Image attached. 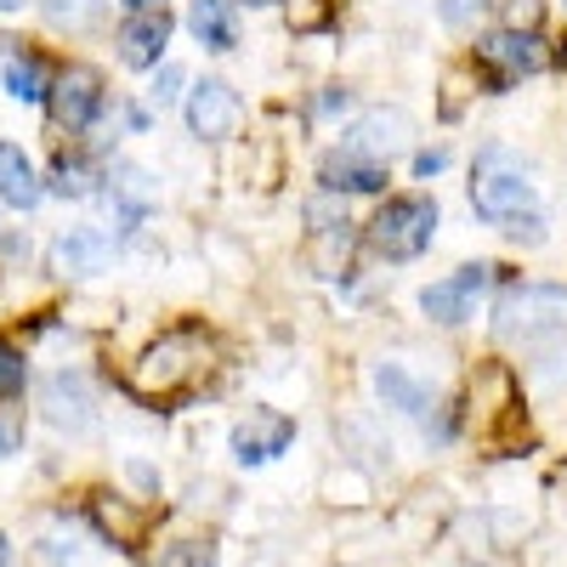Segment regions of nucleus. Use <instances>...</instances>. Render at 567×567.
I'll list each match as a JSON object with an SVG mask.
<instances>
[{
    "label": "nucleus",
    "instance_id": "nucleus-1",
    "mask_svg": "<svg viewBox=\"0 0 567 567\" xmlns=\"http://www.w3.org/2000/svg\"><path fill=\"white\" fill-rule=\"evenodd\" d=\"M205 369H210V341L199 329H171V336H159L131 363V392L148 398V403H171L187 386H199Z\"/></svg>",
    "mask_w": 567,
    "mask_h": 567
},
{
    "label": "nucleus",
    "instance_id": "nucleus-2",
    "mask_svg": "<svg viewBox=\"0 0 567 567\" xmlns=\"http://www.w3.org/2000/svg\"><path fill=\"white\" fill-rule=\"evenodd\" d=\"M471 205H477L483 221H499L505 233H516L523 239V227H528V239H539V216H534V182L528 171L505 159L499 148L477 159V176H471Z\"/></svg>",
    "mask_w": 567,
    "mask_h": 567
},
{
    "label": "nucleus",
    "instance_id": "nucleus-3",
    "mask_svg": "<svg viewBox=\"0 0 567 567\" xmlns=\"http://www.w3.org/2000/svg\"><path fill=\"white\" fill-rule=\"evenodd\" d=\"M494 318H499L505 341H523V347L561 341L567 336V290L561 284H523V290L499 296Z\"/></svg>",
    "mask_w": 567,
    "mask_h": 567
},
{
    "label": "nucleus",
    "instance_id": "nucleus-4",
    "mask_svg": "<svg viewBox=\"0 0 567 567\" xmlns=\"http://www.w3.org/2000/svg\"><path fill=\"white\" fill-rule=\"evenodd\" d=\"M437 233V205L425 194H403V199H386L369 221V250L386 256V261H414Z\"/></svg>",
    "mask_w": 567,
    "mask_h": 567
},
{
    "label": "nucleus",
    "instance_id": "nucleus-5",
    "mask_svg": "<svg viewBox=\"0 0 567 567\" xmlns=\"http://www.w3.org/2000/svg\"><path fill=\"white\" fill-rule=\"evenodd\" d=\"M488 272L494 267H483V261H471V267H460V272H449V278H437V284H425L420 290V312L432 318V323H465L471 312H477V296L488 290Z\"/></svg>",
    "mask_w": 567,
    "mask_h": 567
},
{
    "label": "nucleus",
    "instance_id": "nucleus-6",
    "mask_svg": "<svg viewBox=\"0 0 567 567\" xmlns=\"http://www.w3.org/2000/svg\"><path fill=\"white\" fill-rule=\"evenodd\" d=\"M477 63L499 74V85L511 80H523V74H545L550 69V52H545V40L534 29H499L477 45Z\"/></svg>",
    "mask_w": 567,
    "mask_h": 567
},
{
    "label": "nucleus",
    "instance_id": "nucleus-7",
    "mask_svg": "<svg viewBox=\"0 0 567 567\" xmlns=\"http://www.w3.org/2000/svg\"><path fill=\"white\" fill-rule=\"evenodd\" d=\"M45 103H52V120L63 131H85L91 120H97V109H103V80L91 74L85 63H74V69H63L52 85H45Z\"/></svg>",
    "mask_w": 567,
    "mask_h": 567
},
{
    "label": "nucleus",
    "instance_id": "nucleus-8",
    "mask_svg": "<svg viewBox=\"0 0 567 567\" xmlns=\"http://www.w3.org/2000/svg\"><path fill=\"white\" fill-rule=\"evenodd\" d=\"M290 443H296V420L278 414V409H250V420L233 425V454H239L245 465H267Z\"/></svg>",
    "mask_w": 567,
    "mask_h": 567
},
{
    "label": "nucleus",
    "instance_id": "nucleus-9",
    "mask_svg": "<svg viewBox=\"0 0 567 567\" xmlns=\"http://www.w3.org/2000/svg\"><path fill=\"white\" fill-rule=\"evenodd\" d=\"M233 125H239V91L227 80H199L187 91V131L194 136L221 142V136H233Z\"/></svg>",
    "mask_w": 567,
    "mask_h": 567
},
{
    "label": "nucleus",
    "instance_id": "nucleus-10",
    "mask_svg": "<svg viewBox=\"0 0 567 567\" xmlns=\"http://www.w3.org/2000/svg\"><path fill=\"white\" fill-rule=\"evenodd\" d=\"M409 114L403 109H381V114H363L352 131H347V154H363V159H374V165H381V159H392L398 148H403V142H409Z\"/></svg>",
    "mask_w": 567,
    "mask_h": 567
},
{
    "label": "nucleus",
    "instance_id": "nucleus-11",
    "mask_svg": "<svg viewBox=\"0 0 567 567\" xmlns=\"http://www.w3.org/2000/svg\"><path fill=\"white\" fill-rule=\"evenodd\" d=\"M40 409L52 425H63V432H85L91 425V392L80 374H52V381L40 386Z\"/></svg>",
    "mask_w": 567,
    "mask_h": 567
},
{
    "label": "nucleus",
    "instance_id": "nucleus-12",
    "mask_svg": "<svg viewBox=\"0 0 567 567\" xmlns=\"http://www.w3.org/2000/svg\"><path fill=\"white\" fill-rule=\"evenodd\" d=\"M109 256H114V245L103 239L97 227H74V233H63V239L52 245V272H63V278L103 272V267H109Z\"/></svg>",
    "mask_w": 567,
    "mask_h": 567
},
{
    "label": "nucleus",
    "instance_id": "nucleus-13",
    "mask_svg": "<svg viewBox=\"0 0 567 567\" xmlns=\"http://www.w3.org/2000/svg\"><path fill=\"white\" fill-rule=\"evenodd\" d=\"M165 40H171V18H165V12H136V18L120 29V58H125L131 69H159Z\"/></svg>",
    "mask_w": 567,
    "mask_h": 567
},
{
    "label": "nucleus",
    "instance_id": "nucleus-14",
    "mask_svg": "<svg viewBox=\"0 0 567 567\" xmlns=\"http://www.w3.org/2000/svg\"><path fill=\"white\" fill-rule=\"evenodd\" d=\"M318 182L329 187V194H374V187L386 182V171L374 165V159H363V154H329L323 165H318Z\"/></svg>",
    "mask_w": 567,
    "mask_h": 567
},
{
    "label": "nucleus",
    "instance_id": "nucleus-15",
    "mask_svg": "<svg viewBox=\"0 0 567 567\" xmlns=\"http://www.w3.org/2000/svg\"><path fill=\"white\" fill-rule=\"evenodd\" d=\"M187 29L210 52H233L239 45V23H233V0H194L187 7Z\"/></svg>",
    "mask_w": 567,
    "mask_h": 567
},
{
    "label": "nucleus",
    "instance_id": "nucleus-16",
    "mask_svg": "<svg viewBox=\"0 0 567 567\" xmlns=\"http://www.w3.org/2000/svg\"><path fill=\"white\" fill-rule=\"evenodd\" d=\"M40 194H45V187H40L34 165L23 159V148H18V142H0V199L18 205V210H34Z\"/></svg>",
    "mask_w": 567,
    "mask_h": 567
},
{
    "label": "nucleus",
    "instance_id": "nucleus-17",
    "mask_svg": "<svg viewBox=\"0 0 567 567\" xmlns=\"http://www.w3.org/2000/svg\"><path fill=\"white\" fill-rule=\"evenodd\" d=\"M374 392L386 398V409H403V414H432V386H420L403 363H381V369H374Z\"/></svg>",
    "mask_w": 567,
    "mask_h": 567
},
{
    "label": "nucleus",
    "instance_id": "nucleus-18",
    "mask_svg": "<svg viewBox=\"0 0 567 567\" xmlns=\"http://www.w3.org/2000/svg\"><path fill=\"white\" fill-rule=\"evenodd\" d=\"M91 516H97V528L114 534V545H125V550H136L142 528H148V511H131V505H120V499H109V494L91 499Z\"/></svg>",
    "mask_w": 567,
    "mask_h": 567
},
{
    "label": "nucleus",
    "instance_id": "nucleus-19",
    "mask_svg": "<svg viewBox=\"0 0 567 567\" xmlns=\"http://www.w3.org/2000/svg\"><path fill=\"white\" fill-rule=\"evenodd\" d=\"M45 85H52V80H45V69H40V58H12L7 63V91H12V97L18 103H45Z\"/></svg>",
    "mask_w": 567,
    "mask_h": 567
},
{
    "label": "nucleus",
    "instance_id": "nucleus-20",
    "mask_svg": "<svg viewBox=\"0 0 567 567\" xmlns=\"http://www.w3.org/2000/svg\"><path fill=\"white\" fill-rule=\"evenodd\" d=\"M40 7L58 29H91V23H103L109 0H40Z\"/></svg>",
    "mask_w": 567,
    "mask_h": 567
},
{
    "label": "nucleus",
    "instance_id": "nucleus-21",
    "mask_svg": "<svg viewBox=\"0 0 567 567\" xmlns=\"http://www.w3.org/2000/svg\"><path fill=\"white\" fill-rule=\"evenodd\" d=\"M159 567H216V545L210 539H182L159 556Z\"/></svg>",
    "mask_w": 567,
    "mask_h": 567
},
{
    "label": "nucleus",
    "instance_id": "nucleus-22",
    "mask_svg": "<svg viewBox=\"0 0 567 567\" xmlns=\"http://www.w3.org/2000/svg\"><path fill=\"white\" fill-rule=\"evenodd\" d=\"M23 352L12 347V341H0V398H18L23 392Z\"/></svg>",
    "mask_w": 567,
    "mask_h": 567
},
{
    "label": "nucleus",
    "instance_id": "nucleus-23",
    "mask_svg": "<svg viewBox=\"0 0 567 567\" xmlns=\"http://www.w3.org/2000/svg\"><path fill=\"white\" fill-rule=\"evenodd\" d=\"M58 194H91V165L85 159H58Z\"/></svg>",
    "mask_w": 567,
    "mask_h": 567
},
{
    "label": "nucleus",
    "instance_id": "nucleus-24",
    "mask_svg": "<svg viewBox=\"0 0 567 567\" xmlns=\"http://www.w3.org/2000/svg\"><path fill=\"white\" fill-rule=\"evenodd\" d=\"M18 443H23V420L12 409H0V460L18 454Z\"/></svg>",
    "mask_w": 567,
    "mask_h": 567
},
{
    "label": "nucleus",
    "instance_id": "nucleus-25",
    "mask_svg": "<svg viewBox=\"0 0 567 567\" xmlns=\"http://www.w3.org/2000/svg\"><path fill=\"white\" fill-rule=\"evenodd\" d=\"M539 12H545L539 0H511V7H505V23H511V29H534Z\"/></svg>",
    "mask_w": 567,
    "mask_h": 567
},
{
    "label": "nucleus",
    "instance_id": "nucleus-26",
    "mask_svg": "<svg viewBox=\"0 0 567 567\" xmlns=\"http://www.w3.org/2000/svg\"><path fill=\"white\" fill-rule=\"evenodd\" d=\"M471 12H483V0H443V23H454V29H465Z\"/></svg>",
    "mask_w": 567,
    "mask_h": 567
},
{
    "label": "nucleus",
    "instance_id": "nucleus-27",
    "mask_svg": "<svg viewBox=\"0 0 567 567\" xmlns=\"http://www.w3.org/2000/svg\"><path fill=\"white\" fill-rule=\"evenodd\" d=\"M176 85H182V74H176V69H159V85H154V97H159V103H171V97H176Z\"/></svg>",
    "mask_w": 567,
    "mask_h": 567
},
{
    "label": "nucleus",
    "instance_id": "nucleus-28",
    "mask_svg": "<svg viewBox=\"0 0 567 567\" xmlns=\"http://www.w3.org/2000/svg\"><path fill=\"white\" fill-rule=\"evenodd\" d=\"M437 165H443V154H420V159H414V171H420V176H432Z\"/></svg>",
    "mask_w": 567,
    "mask_h": 567
},
{
    "label": "nucleus",
    "instance_id": "nucleus-29",
    "mask_svg": "<svg viewBox=\"0 0 567 567\" xmlns=\"http://www.w3.org/2000/svg\"><path fill=\"white\" fill-rule=\"evenodd\" d=\"M131 12H165V0H125Z\"/></svg>",
    "mask_w": 567,
    "mask_h": 567
},
{
    "label": "nucleus",
    "instance_id": "nucleus-30",
    "mask_svg": "<svg viewBox=\"0 0 567 567\" xmlns=\"http://www.w3.org/2000/svg\"><path fill=\"white\" fill-rule=\"evenodd\" d=\"M23 7H29V0H0V18H18Z\"/></svg>",
    "mask_w": 567,
    "mask_h": 567
},
{
    "label": "nucleus",
    "instance_id": "nucleus-31",
    "mask_svg": "<svg viewBox=\"0 0 567 567\" xmlns=\"http://www.w3.org/2000/svg\"><path fill=\"white\" fill-rule=\"evenodd\" d=\"M0 567H12V545L7 539H0Z\"/></svg>",
    "mask_w": 567,
    "mask_h": 567
},
{
    "label": "nucleus",
    "instance_id": "nucleus-32",
    "mask_svg": "<svg viewBox=\"0 0 567 567\" xmlns=\"http://www.w3.org/2000/svg\"><path fill=\"white\" fill-rule=\"evenodd\" d=\"M250 7H272V0H250Z\"/></svg>",
    "mask_w": 567,
    "mask_h": 567
}]
</instances>
